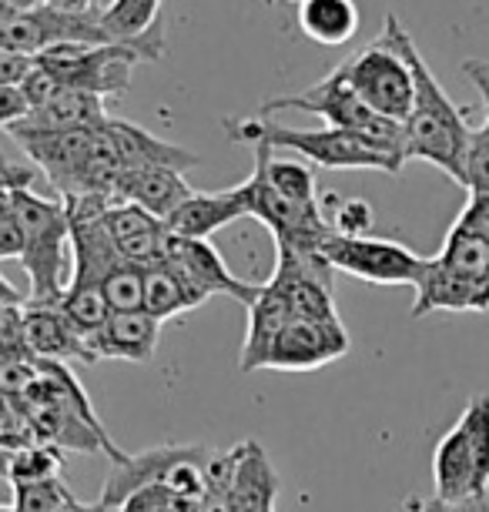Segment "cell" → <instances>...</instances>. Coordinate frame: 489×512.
Returning <instances> with one entry per match:
<instances>
[{
  "mask_svg": "<svg viewBox=\"0 0 489 512\" xmlns=\"http://www.w3.org/2000/svg\"><path fill=\"white\" fill-rule=\"evenodd\" d=\"M108 101L88 91L64 88L41 108H34L11 131H74V128H101L108 121Z\"/></svg>",
  "mask_w": 489,
  "mask_h": 512,
  "instance_id": "44dd1931",
  "label": "cell"
},
{
  "mask_svg": "<svg viewBox=\"0 0 489 512\" xmlns=\"http://www.w3.org/2000/svg\"><path fill=\"white\" fill-rule=\"evenodd\" d=\"M439 502L489 496V395H476L433 452Z\"/></svg>",
  "mask_w": 489,
  "mask_h": 512,
  "instance_id": "5b68a950",
  "label": "cell"
},
{
  "mask_svg": "<svg viewBox=\"0 0 489 512\" xmlns=\"http://www.w3.org/2000/svg\"><path fill=\"white\" fill-rule=\"evenodd\" d=\"M436 262L473 288L489 312V191L469 195L466 208L446 231Z\"/></svg>",
  "mask_w": 489,
  "mask_h": 512,
  "instance_id": "30bf717a",
  "label": "cell"
},
{
  "mask_svg": "<svg viewBox=\"0 0 489 512\" xmlns=\"http://www.w3.org/2000/svg\"><path fill=\"white\" fill-rule=\"evenodd\" d=\"M104 225H108L111 241L124 265H138V268L161 265L165 241H168L165 221L151 218L148 211L134 205H111L108 215H104Z\"/></svg>",
  "mask_w": 489,
  "mask_h": 512,
  "instance_id": "2e32d148",
  "label": "cell"
},
{
  "mask_svg": "<svg viewBox=\"0 0 489 512\" xmlns=\"http://www.w3.org/2000/svg\"><path fill=\"white\" fill-rule=\"evenodd\" d=\"M31 4H34V0H0V24L14 21V17H17V14H24Z\"/></svg>",
  "mask_w": 489,
  "mask_h": 512,
  "instance_id": "74e56055",
  "label": "cell"
},
{
  "mask_svg": "<svg viewBox=\"0 0 489 512\" xmlns=\"http://www.w3.org/2000/svg\"><path fill=\"white\" fill-rule=\"evenodd\" d=\"M31 114V104L21 94V88H0V131H11Z\"/></svg>",
  "mask_w": 489,
  "mask_h": 512,
  "instance_id": "836d02e7",
  "label": "cell"
},
{
  "mask_svg": "<svg viewBox=\"0 0 489 512\" xmlns=\"http://www.w3.org/2000/svg\"><path fill=\"white\" fill-rule=\"evenodd\" d=\"M64 88L88 91L98 98H124L131 88L134 64L145 61L138 47L128 44H101V47H78L64 44L37 57Z\"/></svg>",
  "mask_w": 489,
  "mask_h": 512,
  "instance_id": "52a82bcc",
  "label": "cell"
},
{
  "mask_svg": "<svg viewBox=\"0 0 489 512\" xmlns=\"http://www.w3.org/2000/svg\"><path fill=\"white\" fill-rule=\"evenodd\" d=\"M352 342L342 322H292L278 335L265 369L272 372H312L349 355Z\"/></svg>",
  "mask_w": 489,
  "mask_h": 512,
  "instance_id": "7c38bea8",
  "label": "cell"
},
{
  "mask_svg": "<svg viewBox=\"0 0 489 512\" xmlns=\"http://www.w3.org/2000/svg\"><path fill=\"white\" fill-rule=\"evenodd\" d=\"M104 131H108L114 151H118L121 168H171V171H181V175H185L188 168L201 164L198 154L158 138V134L145 131L141 124L114 118V114L104 121Z\"/></svg>",
  "mask_w": 489,
  "mask_h": 512,
  "instance_id": "e0dca14e",
  "label": "cell"
},
{
  "mask_svg": "<svg viewBox=\"0 0 489 512\" xmlns=\"http://www.w3.org/2000/svg\"><path fill=\"white\" fill-rule=\"evenodd\" d=\"M24 338L27 352L44 362H81L94 365L88 342L64 322L57 305H24Z\"/></svg>",
  "mask_w": 489,
  "mask_h": 512,
  "instance_id": "ac0fdd59",
  "label": "cell"
},
{
  "mask_svg": "<svg viewBox=\"0 0 489 512\" xmlns=\"http://www.w3.org/2000/svg\"><path fill=\"white\" fill-rule=\"evenodd\" d=\"M446 512H489V496L463 499V502H446Z\"/></svg>",
  "mask_w": 489,
  "mask_h": 512,
  "instance_id": "8d00e7d4",
  "label": "cell"
},
{
  "mask_svg": "<svg viewBox=\"0 0 489 512\" xmlns=\"http://www.w3.org/2000/svg\"><path fill=\"white\" fill-rule=\"evenodd\" d=\"M21 255H24V231L17 225L14 211H4L0 215V262H7V258L21 262Z\"/></svg>",
  "mask_w": 489,
  "mask_h": 512,
  "instance_id": "e575fe53",
  "label": "cell"
},
{
  "mask_svg": "<svg viewBox=\"0 0 489 512\" xmlns=\"http://www.w3.org/2000/svg\"><path fill=\"white\" fill-rule=\"evenodd\" d=\"M201 446H151L141 452H128V459L121 466H111V472L104 476L101 486V506H108L118 512L134 492L148 489V486H165L168 472L185 462L191 456H198Z\"/></svg>",
  "mask_w": 489,
  "mask_h": 512,
  "instance_id": "4fadbf2b",
  "label": "cell"
},
{
  "mask_svg": "<svg viewBox=\"0 0 489 512\" xmlns=\"http://www.w3.org/2000/svg\"><path fill=\"white\" fill-rule=\"evenodd\" d=\"M416 512H446V502H439L436 496L433 499H426V502H419Z\"/></svg>",
  "mask_w": 489,
  "mask_h": 512,
  "instance_id": "f35d334b",
  "label": "cell"
},
{
  "mask_svg": "<svg viewBox=\"0 0 489 512\" xmlns=\"http://www.w3.org/2000/svg\"><path fill=\"white\" fill-rule=\"evenodd\" d=\"M265 512H275V506H268V509H265Z\"/></svg>",
  "mask_w": 489,
  "mask_h": 512,
  "instance_id": "b9f144b4",
  "label": "cell"
},
{
  "mask_svg": "<svg viewBox=\"0 0 489 512\" xmlns=\"http://www.w3.org/2000/svg\"><path fill=\"white\" fill-rule=\"evenodd\" d=\"M402 37H406L402 21L396 14H386V24H382V34L376 41L352 51L342 64H335L345 88L356 94L369 111L396 124H406L412 111V94H416Z\"/></svg>",
  "mask_w": 489,
  "mask_h": 512,
  "instance_id": "277c9868",
  "label": "cell"
},
{
  "mask_svg": "<svg viewBox=\"0 0 489 512\" xmlns=\"http://www.w3.org/2000/svg\"><path fill=\"white\" fill-rule=\"evenodd\" d=\"M101 295L108 302L111 315L145 312V268L121 265L101 282Z\"/></svg>",
  "mask_w": 489,
  "mask_h": 512,
  "instance_id": "f1b7e54d",
  "label": "cell"
},
{
  "mask_svg": "<svg viewBox=\"0 0 489 512\" xmlns=\"http://www.w3.org/2000/svg\"><path fill=\"white\" fill-rule=\"evenodd\" d=\"M118 512H201V502L181 499L168 486H148L124 502Z\"/></svg>",
  "mask_w": 489,
  "mask_h": 512,
  "instance_id": "1f68e13d",
  "label": "cell"
},
{
  "mask_svg": "<svg viewBox=\"0 0 489 512\" xmlns=\"http://www.w3.org/2000/svg\"><path fill=\"white\" fill-rule=\"evenodd\" d=\"M295 322L289 312V302L282 298V292L265 282L262 295L248 305V328H245V342H242V359H238V369L242 372H255L265 369L268 355H272L278 335L285 332Z\"/></svg>",
  "mask_w": 489,
  "mask_h": 512,
  "instance_id": "ffe728a7",
  "label": "cell"
},
{
  "mask_svg": "<svg viewBox=\"0 0 489 512\" xmlns=\"http://www.w3.org/2000/svg\"><path fill=\"white\" fill-rule=\"evenodd\" d=\"M332 272H345L369 285H409L416 288L426 272V258L392 238H345L332 235L322 245Z\"/></svg>",
  "mask_w": 489,
  "mask_h": 512,
  "instance_id": "ba28073f",
  "label": "cell"
},
{
  "mask_svg": "<svg viewBox=\"0 0 489 512\" xmlns=\"http://www.w3.org/2000/svg\"><path fill=\"white\" fill-rule=\"evenodd\" d=\"M64 91V84L57 81V77L47 71V67L37 61L34 64V71L24 77V84H21V94L27 98V104H31V111L34 108H41V104H47L51 98H57V94Z\"/></svg>",
  "mask_w": 489,
  "mask_h": 512,
  "instance_id": "d6a6232c",
  "label": "cell"
},
{
  "mask_svg": "<svg viewBox=\"0 0 489 512\" xmlns=\"http://www.w3.org/2000/svg\"><path fill=\"white\" fill-rule=\"evenodd\" d=\"M245 191L242 185L225 188V191H195L175 215L165 221L171 238H191V241H208L215 231L228 228L232 221L245 218Z\"/></svg>",
  "mask_w": 489,
  "mask_h": 512,
  "instance_id": "9a60e30c",
  "label": "cell"
},
{
  "mask_svg": "<svg viewBox=\"0 0 489 512\" xmlns=\"http://www.w3.org/2000/svg\"><path fill=\"white\" fill-rule=\"evenodd\" d=\"M329 225L335 235H345V238H366L372 225H376V211H372L369 201L362 198H349L342 201L339 195H322V211H329Z\"/></svg>",
  "mask_w": 489,
  "mask_h": 512,
  "instance_id": "f546056e",
  "label": "cell"
},
{
  "mask_svg": "<svg viewBox=\"0 0 489 512\" xmlns=\"http://www.w3.org/2000/svg\"><path fill=\"white\" fill-rule=\"evenodd\" d=\"M463 74L473 81V88L479 91L486 108L483 124L469 134V151H466V191L476 195V191H489V61L469 57V61H463Z\"/></svg>",
  "mask_w": 489,
  "mask_h": 512,
  "instance_id": "d4e9b609",
  "label": "cell"
},
{
  "mask_svg": "<svg viewBox=\"0 0 489 512\" xmlns=\"http://www.w3.org/2000/svg\"><path fill=\"white\" fill-rule=\"evenodd\" d=\"M195 195L181 171L171 168H124L114 181V201L148 211L151 218L168 221Z\"/></svg>",
  "mask_w": 489,
  "mask_h": 512,
  "instance_id": "5bb4252c",
  "label": "cell"
},
{
  "mask_svg": "<svg viewBox=\"0 0 489 512\" xmlns=\"http://www.w3.org/2000/svg\"><path fill=\"white\" fill-rule=\"evenodd\" d=\"M57 312L64 315V322L71 325L84 342H91L111 318V308L104 302L101 288H67L61 295V302H57Z\"/></svg>",
  "mask_w": 489,
  "mask_h": 512,
  "instance_id": "4316f807",
  "label": "cell"
},
{
  "mask_svg": "<svg viewBox=\"0 0 489 512\" xmlns=\"http://www.w3.org/2000/svg\"><path fill=\"white\" fill-rule=\"evenodd\" d=\"M161 325L145 312H124L111 315L108 325L88 342L94 362L114 359V362H151L158 352Z\"/></svg>",
  "mask_w": 489,
  "mask_h": 512,
  "instance_id": "d6986e66",
  "label": "cell"
},
{
  "mask_svg": "<svg viewBox=\"0 0 489 512\" xmlns=\"http://www.w3.org/2000/svg\"><path fill=\"white\" fill-rule=\"evenodd\" d=\"M171 272L178 275V282L198 298V305H205L212 295H228L245 308L262 295V285L245 282L228 272L222 251L212 241H191V238H171L165 241V258H161Z\"/></svg>",
  "mask_w": 489,
  "mask_h": 512,
  "instance_id": "8fae6325",
  "label": "cell"
},
{
  "mask_svg": "<svg viewBox=\"0 0 489 512\" xmlns=\"http://www.w3.org/2000/svg\"><path fill=\"white\" fill-rule=\"evenodd\" d=\"M268 282H272L278 292H282L285 302H289V312L295 322H342L339 308H335L332 285L319 282V278L289 272V268H278V265Z\"/></svg>",
  "mask_w": 489,
  "mask_h": 512,
  "instance_id": "603a6c76",
  "label": "cell"
},
{
  "mask_svg": "<svg viewBox=\"0 0 489 512\" xmlns=\"http://www.w3.org/2000/svg\"><path fill=\"white\" fill-rule=\"evenodd\" d=\"M195 308L198 298L178 282V275L165 262L145 268V315L155 318L158 325H165L171 318L195 312Z\"/></svg>",
  "mask_w": 489,
  "mask_h": 512,
  "instance_id": "484cf974",
  "label": "cell"
},
{
  "mask_svg": "<svg viewBox=\"0 0 489 512\" xmlns=\"http://www.w3.org/2000/svg\"><path fill=\"white\" fill-rule=\"evenodd\" d=\"M0 178L11 188V211L24 231V255L21 265L27 272V302L24 305H57L67 292L64 268H67V211L61 198H47L34 188V171L21 164H7L0 158Z\"/></svg>",
  "mask_w": 489,
  "mask_h": 512,
  "instance_id": "6da1fadb",
  "label": "cell"
},
{
  "mask_svg": "<svg viewBox=\"0 0 489 512\" xmlns=\"http://www.w3.org/2000/svg\"><path fill=\"white\" fill-rule=\"evenodd\" d=\"M64 469V452L44 442H27V446L11 452V466H7V482L11 486H31V482L61 479Z\"/></svg>",
  "mask_w": 489,
  "mask_h": 512,
  "instance_id": "83f0119b",
  "label": "cell"
},
{
  "mask_svg": "<svg viewBox=\"0 0 489 512\" xmlns=\"http://www.w3.org/2000/svg\"><path fill=\"white\" fill-rule=\"evenodd\" d=\"M278 111L315 114V118L325 121V128L349 131V134H356V138H366L372 144H379V148L406 158V131H402V124L386 121V118H379L376 111H369L356 94L345 88V81L335 67L319 84H312V88H305L299 94H285V98L262 101V118H272Z\"/></svg>",
  "mask_w": 489,
  "mask_h": 512,
  "instance_id": "8992f818",
  "label": "cell"
},
{
  "mask_svg": "<svg viewBox=\"0 0 489 512\" xmlns=\"http://www.w3.org/2000/svg\"><path fill=\"white\" fill-rule=\"evenodd\" d=\"M0 512H14V509L11 506H0Z\"/></svg>",
  "mask_w": 489,
  "mask_h": 512,
  "instance_id": "60d3db41",
  "label": "cell"
},
{
  "mask_svg": "<svg viewBox=\"0 0 489 512\" xmlns=\"http://www.w3.org/2000/svg\"><path fill=\"white\" fill-rule=\"evenodd\" d=\"M101 128H74V131H7L21 144V151L31 158L41 175L51 181L61 198L84 195L88 161L98 144Z\"/></svg>",
  "mask_w": 489,
  "mask_h": 512,
  "instance_id": "9c48e42d",
  "label": "cell"
},
{
  "mask_svg": "<svg viewBox=\"0 0 489 512\" xmlns=\"http://www.w3.org/2000/svg\"><path fill=\"white\" fill-rule=\"evenodd\" d=\"M255 175L262 178L272 191H278L282 198L295 201V205H302V208L322 205V195H319V188H315L312 168H305L302 161L278 158L275 151L258 148L255 151Z\"/></svg>",
  "mask_w": 489,
  "mask_h": 512,
  "instance_id": "cb8c5ba5",
  "label": "cell"
},
{
  "mask_svg": "<svg viewBox=\"0 0 489 512\" xmlns=\"http://www.w3.org/2000/svg\"><path fill=\"white\" fill-rule=\"evenodd\" d=\"M7 466H11V449L0 446V479H7Z\"/></svg>",
  "mask_w": 489,
  "mask_h": 512,
  "instance_id": "ab89813d",
  "label": "cell"
},
{
  "mask_svg": "<svg viewBox=\"0 0 489 512\" xmlns=\"http://www.w3.org/2000/svg\"><path fill=\"white\" fill-rule=\"evenodd\" d=\"M225 131L232 141L252 144V148L265 151H292L302 154L305 161L319 164L325 171H386V175H399L406 158L392 154L379 144L366 138H356L349 131L335 128H289V124H278L272 118H225Z\"/></svg>",
  "mask_w": 489,
  "mask_h": 512,
  "instance_id": "3957f363",
  "label": "cell"
},
{
  "mask_svg": "<svg viewBox=\"0 0 489 512\" xmlns=\"http://www.w3.org/2000/svg\"><path fill=\"white\" fill-rule=\"evenodd\" d=\"M302 34L322 47L349 44L359 31V7L352 0H302L295 7Z\"/></svg>",
  "mask_w": 489,
  "mask_h": 512,
  "instance_id": "7402d4cb",
  "label": "cell"
},
{
  "mask_svg": "<svg viewBox=\"0 0 489 512\" xmlns=\"http://www.w3.org/2000/svg\"><path fill=\"white\" fill-rule=\"evenodd\" d=\"M64 479L31 482V486H11V509L14 512H61L67 502H74Z\"/></svg>",
  "mask_w": 489,
  "mask_h": 512,
  "instance_id": "4dcf8cb0",
  "label": "cell"
},
{
  "mask_svg": "<svg viewBox=\"0 0 489 512\" xmlns=\"http://www.w3.org/2000/svg\"><path fill=\"white\" fill-rule=\"evenodd\" d=\"M34 64H37L34 57L0 51V88H21L24 77L34 71Z\"/></svg>",
  "mask_w": 489,
  "mask_h": 512,
  "instance_id": "d590c367",
  "label": "cell"
},
{
  "mask_svg": "<svg viewBox=\"0 0 489 512\" xmlns=\"http://www.w3.org/2000/svg\"><path fill=\"white\" fill-rule=\"evenodd\" d=\"M412 71V111L402 131H406V161H426L449 175L456 185L466 188V151H469V134L473 128L466 124V114L459 111V104L449 98L443 84L436 81V74L429 71L426 57L419 54L416 41L406 31L402 37Z\"/></svg>",
  "mask_w": 489,
  "mask_h": 512,
  "instance_id": "7a4b0ae2",
  "label": "cell"
}]
</instances>
